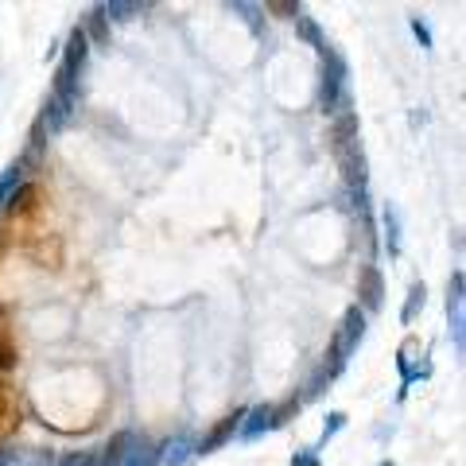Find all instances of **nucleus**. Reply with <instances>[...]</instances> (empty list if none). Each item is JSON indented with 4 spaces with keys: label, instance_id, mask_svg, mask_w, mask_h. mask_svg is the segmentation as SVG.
<instances>
[{
    "label": "nucleus",
    "instance_id": "1",
    "mask_svg": "<svg viewBox=\"0 0 466 466\" xmlns=\"http://www.w3.org/2000/svg\"><path fill=\"white\" fill-rule=\"evenodd\" d=\"M86 58H90V39L82 35V27H75L63 47V63L55 70V86H51V97L43 106L39 116V128L47 133H58L70 116L78 109V97H82V75H86Z\"/></svg>",
    "mask_w": 466,
    "mask_h": 466
},
{
    "label": "nucleus",
    "instance_id": "2",
    "mask_svg": "<svg viewBox=\"0 0 466 466\" xmlns=\"http://www.w3.org/2000/svg\"><path fill=\"white\" fill-rule=\"evenodd\" d=\"M319 58H323L319 63V106L327 116H339L350 109V66L334 47H327Z\"/></svg>",
    "mask_w": 466,
    "mask_h": 466
},
{
    "label": "nucleus",
    "instance_id": "3",
    "mask_svg": "<svg viewBox=\"0 0 466 466\" xmlns=\"http://www.w3.org/2000/svg\"><path fill=\"white\" fill-rule=\"evenodd\" d=\"M361 339H366V315H361L358 303H354V308H346L339 330H334V342H330L327 361H334L339 370H346V361L354 358V350L361 346Z\"/></svg>",
    "mask_w": 466,
    "mask_h": 466
},
{
    "label": "nucleus",
    "instance_id": "4",
    "mask_svg": "<svg viewBox=\"0 0 466 466\" xmlns=\"http://www.w3.org/2000/svg\"><path fill=\"white\" fill-rule=\"evenodd\" d=\"M447 334H451L455 354H462L466 350V276L462 268H455L447 280Z\"/></svg>",
    "mask_w": 466,
    "mask_h": 466
},
{
    "label": "nucleus",
    "instance_id": "5",
    "mask_svg": "<svg viewBox=\"0 0 466 466\" xmlns=\"http://www.w3.org/2000/svg\"><path fill=\"white\" fill-rule=\"evenodd\" d=\"M280 428V404H257V408H245V420H241V440H257L265 431H276Z\"/></svg>",
    "mask_w": 466,
    "mask_h": 466
},
{
    "label": "nucleus",
    "instance_id": "6",
    "mask_svg": "<svg viewBox=\"0 0 466 466\" xmlns=\"http://www.w3.org/2000/svg\"><path fill=\"white\" fill-rule=\"evenodd\" d=\"M385 296V280H381V268L377 265H366L361 268V280H358V311L361 315H370V311H381V299Z\"/></svg>",
    "mask_w": 466,
    "mask_h": 466
},
{
    "label": "nucleus",
    "instance_id": "7",
    "mask_svg": "<svg viewBox=\"0 0 466 466\" xmlns=\"http://www.w3.org/2000/svg\"><path fill=\"white\" fill-rule=\"evenodd\" d=\"M241 420H245V408H238V412H233V416H226L222 424H218V428L207 435V440L195 443V455H214L218 447H226V443L233 440V435L241 431Z\"/></svg>",
    "mask_w": 466,
    "mask_h": 466
},
{
    "label": "nucleus",
    "instance_id": "8",
    "mask_svg": "<svg viewBox=\"0 0 466 466\" xmlns=\"http://www.w3.org/2000/svg\"><path fill=\"white\" fill-rule=\"evenodd\" d=\"M137 440H140V431H116L113 440L97 451V466H121L128 459V451L137 447Z\"/></svg>",
    "mask_w": 466,
    "mask_h": 466
},
{
    "label": "nucleus",
    "instance_id": "9",
    "mask_svg": "<svg viewBox=\"0 0 466 466\" xmlns=\"http://www.w3.org/2000/svg\"><path fill=\"white\" fill-rule=\"evenodd\" d=\"M191 459H195V440L187 431L171 435V440L159 447V466H187Z\"/></svg>",
    "mask_w": 466,
    "mask_h": 466
},
{
    "label": "nucleus",
    "instance_id": "10",
    "mask_svg": "<svg viewBox=\"0 0 466 466\" xmlns=\"http://www.w3.org/2000/svg\"><path fill=\"white\" fill-rule=\"evenodd\" d=\"M0 466H55V451H43V447L0 451Z\"/></svg>",
    "mask_w": 466,
    "mask_h": 466
},
{
    "label": "nucleus",
    "instance_id": "11",
    "mask_svg": "<svg viewBox=\"0 0 466 466\" xmlns=\"http://www.w3.org/2000/svg\"><path fill=\"white\" fill-rule=\"evenodd\" d=\"M381 233H385L389 260H397L400 257V210L392 207V202H385V207H381Z\"/></svg>",
    "mask_w": 466,
    "mask_h": 466
},
{
    "label": "nucleus",
    "instance_id": "12",
    "mask_svg": "<svg viewBox=\"0 0 466 466\" xmlns=\"http://www.w3.org/2000/svg\"><path fill=\"white\" fill-rule=\"evenodd\" d=\"M24 164H8L5 167V175H0V214H5L12 202H16V195H20V187H24Z\"/></svg>",
    "mask_w": 466,
    "mask_h": 466
},
{
    "label": "nucleus",
    "instance_id": "13",
    "mask_svg": "<svg viewBox=\"0 0 466 466\" xmlns=\"http://www.w3.org/2000/svg\"><path fill=\"white\" fill-rule=\"evenodd\" d=\"M144 8H148V5H133V0H109V5H101V16H106L109 24H128V20H137Z\"/></svg>",
    "mask_w": 466,
    "mask_h": 466
},
{
    "label": "nucleus",
    "instance_id": "14",
    "mask_svg": "<svg viewBox=\"0 0 466 466\" xmlns=\"http://www.w3.org/2000/svg\"><path fill=\"white\" fill-rule=\"evenodd\" d=\"M121 466H159V447L148 440V435H140L137 447L128 451V459Z\"/></svg>",
    "mask_w": 466,
    "mask_h": 466
},
{
    "label": "nucleus",
    "instance_id": "15",
    "mask_svg": "<svg viewBox=\"0 0 466 466\" xmlns=\"http://www.w3.org/2000/svg\"><path fill=\"white\" fill-rule=\"evenodd\" d=\"M424 303H428V288L424 284H412V288H408V299H404V311H400V323L408 327V323H412V319L420 315V311H424Z\"/></svg>",
    "mask_w": 466,
    "mask_h": 466
},
{
    "label": "nucleus",
    "instance_id": "16",
    "mask_svg": "<svg viewBox=\"0 0 466 466\" xmlns=\"http://www.w3.org/2000/svg\"><path fill=\"white\" fill-rule=\"evenodd\" d=\"M296 27H299V35H303V39H308V43H311V47H315L319 55H323V51L330 47V43H327V35H323V32H319V24H315L311 16H303V8L296 12Z\"/></svg>",
    "mask_w": 466,
    "mask_h": 466
},
{
    "label": "nucleus",
    "instance_id": "17",
    "mask_svg": "<svg viewBox=\"0 0 466 466\" xmlns=\"http://www.w3.org/2000/svg\"><path fill=\"white\" fill-rule=\"evenodd\" d=\"M82 35H86V39H94V43H106V39H109V20L101 16V5H97V8H90V16H86Z\"/></svg>",
    "mask_w": 466,
    "mask_h": 466
},
{
    "label": "nucleus",
    "instance_id": "18",
    "mask_svg": "<svg viewBox=\"0 0 466 466\" xmlns=\"http://www.w3.org/2000/svg\"><path fill=\"white\" fill-rule=\"evenodd\" d=\"M342 428H346V412H330V416H327V424H323V435H319V447H327Z\"/></svg>",
    "mask_w": 466,
    "mask_h": 466
},
{
    "label": "nucleus",
    "instance_id": "19",
    "mask_svg": "<svg viewBox=\"0 0 466 466\" xmlns=\"http://www.w3.org/2000/svg\"><path fill=\"white\" fill-rule=\"evenodd\" d=\"M229 12H238V16L253 27V32H260V8L257 5H229Z\"/></svg>",
    "mask_w": 466,
    "mask_h": 466
},
{
    "label": "nucleus",
    "instance_id": "20",
    "mask_svg": "<svg viewBox=\"0 0 466 466\" xmlns=\"http://www.w3.org/2000/svg\"><path fill=\"white\" fill-rule=\"evenodd\" d=\"M55 466H97V451H75V455L58 459Z\"/></svg>",
    "mask_w": 466,
    "mask_h": 466
},
{
    "label": "nucleus",
    "instance_id": "21",
    "mask_svg": "<svg viewBox=\"0 0 466 466\" xmlns=\"http://www.w3.org/2000/svg\"><path fill=\"white\" fill-rule=\"evenodd\" d=\"M412 35L420 39V47L431 51V27H428L424 20H420V16H412Z\"/></svg>",
    "mask_w": 466,
    "mask_h": 466
},
{
    "label": "nucleus",
    "instance_id": "22",
    "mask_svg": "<svg viewBox=\"0 0 466 466\" xmlns=\"http://www.w3.org/2000/svg\"><path fill=\"white\" fill-rule=\"evenodd\" d=\"M291 466H319V447H303L296 459H291Z\"/></svg>",
    "mask_w": 466,
    "mask_h": 466
},
{
    "label": "nucleus",
    "instance_id": "23",
    "mask_svg": "<svg viewBox=\"0 0 466 466\" xmlns=\"http://www.w3.org/2000/svg\"><path fill=\"white\" fill-rule=\"evenodd\" d=\"M381 466H392V462H381Z\"/></svg>",
    "mask_w": 466,
    "mask_h": 466
}]
</instances>
